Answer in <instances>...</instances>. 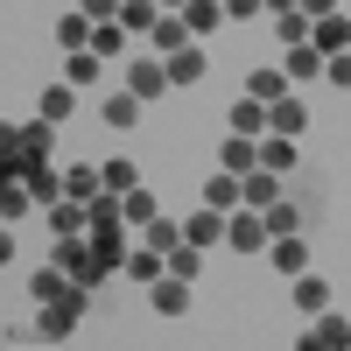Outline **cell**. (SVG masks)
Segmentation results:
<instances>
[{
  "label": "cell",
  "mask_w": 351,
  "mask_h": 351,
  "mask_svg": "<svg viewBox=\"0 0 351 351\" xmlns=\"http://www.w3.org/2000/svg\"><path fill=\"white\" fill-rule=\"evenodd\" d=\"M49 162V120H28V127H14L8 134V176L21 183L28 169H43Z\"/></svg>",
  "instance_id": "1"
},
{
  "label": "cell",
  "mask_w": 351,
  "mask_h": 351,
  "mask_svg": "<svg viewBox=\"0 0 351 351\" xmlns=\"http://www.w3.org/2000/svg\"><path fill=\"white\" fill-rule=\"evenodd\" d=\"M309 49L324 56V64H330V56H344V49H351V14L337 8V0H330L324 14H309Z\"/></svg>",
  "instance_id": "2"
},
{
  "label": "cell",
  "mask_w": 351,
  "mask_h": 351,
  "mask_svg": "<svg viewBox=\"0 0 351 351\" xmlns=\"http://www.w3.org/2000/svg\"><path fill=\"white\" fill-rule=\"evenodd\" d=\"M56 267H64L77 288H99V281H106L99 253H92V232H84V239H56Z\"/></svg>",
  "instance_id": "3"
},
{
  "label": "cell",
  "mask_w": 351,
  "mask_h": 351,
  "mask_svg": "<svg viewBox=\"0 0 351 351\" xmlns=\"http://www.w3.org/2000/svg\"><path fill=\"white\" fill-rule=\"evenodd\" d=\"M84 295H92V288H71V295L43 302V309H36V330H43V337H71V330L84 324Z\"/></svg>",
  "instance_id": "4"
},
{
  "label": "cell",
  "mask_w": 351,
  "mask_h": 351,
  "mask_svg": "<svg viewBox=\"0 0 351 351\" xmlns=\"http://www.w3.org/2000/svg\"><path fill=\"white\" fill-rule=\"evenodd\" d=\"M225 246L232 253H267V225H260V211H232L225 218Z\"/></svg>",
  "instance_id": "5"
},
{
  "label": "cell",
  "mask_w": 351,
  "mask_h": 351,
  "mask_svg": "<svg viewBox=\"0 0 351 351\" xmlns=\"http://www.w3.org/2000/svg\"><path fill=\"white\" fill-rule=\"evenodd\" d=\"M225 239V211H211V204H197V211L183 218V246H197V253H211Z\"/></svg>",
  "instance_id": "6"
},
{
  "label": "cell",
  "mask_w": 351,
  "mask_h": 351,
  "mask_svg": "<svg viewBox=\"0 0 351 351\" xmlns=\"http://www.w3.org/2000/svg\"><path fill=\"white\" fill-rule=\"evenodd\" d=\"M344 344H351V316H344V309H316L309 351H344Z\"/></svg>",
  "instance_id": "7"
},
{
  "label": "cell",
  "mask_w": 351,
  "mask_h": 351,
  "mask_svg": "<svg viewBox=\"0 0 351 351\" xmlns=\"http://www.w3.org/2000/svg\"><path fill=\"white\" fill-rule=\"evenodd\" d=\"M92 14H84V0L77 8H64V21H56V43H64V56H77V49H92Z\"/></svg>",
  "instance_id": "8"
},
{
  "label": "cell",
  "mask_w": 351,
  "mask_h": 351,
  "mask_svg": "<svg viewBox=\"0 0 351 351\" xmlns=\"http://www.w3.org/2000/svg\"><path fill=\"white\" fill-rule=\"evenodd\" d=\"M302 127H309V106H302V99H274V106H267V134H281V141H295Z\"/></svg>",
  "instance_id": "9"
},
{
  "label": "cell",
  "mask_w": 351,
  "mask_h": 351,
  "mask_svg": "<svg viewBox=\"0 0 351 351\" xmlns=\"http://www.w3.org/2000/svg\"><path fill=\"white\" fill-rule=\"evenodd\" d=\"M218 169H225V176H253V169H260V141H239V134H225V148H218Z\"/></svg>",
  "instance_id": "10"
},
{
  "label": "cell",
  "mask_w": 351,
  "mask_h": 351,
  "mask_svg": "<svg viewBox=\"0 0 351 351\" xmlns=\"http://www.w3.org/2000/svg\"><path fill=\"white\" fill-rule=\"evenodd\" d=\"M148 288H155V295H148V302H155V316H183V309H190V281H176V274H155Z\"/></svg>",
  "instance_id": "11"
},
{
  "label": "cell",
  "mask_w": 351,
  "mask_h": 351,
  "mask_svg": "<svg viewBox=\"0 0 351 351\" xmlns=\"http://www.w3.org/2000/svg\"><path fill=\"white\" fill-rule=\"evenodd\" d=\"M49 232H56V239H84V232H92V211H84V204H49Z\"/></svg>",
  "instance_id": "12"
},
{
  "label": "cell",
  "mask_w": 351,
  "mask_h": 351,
  "mask_svg": "<svg viewBox=\"0 0 351 351\" xmlns=\"http://www.w3.org/2000/svg\"><path fill=\"white\" fill-rule=\"evenodd\" d=\"M92 253H99V267H106V274H120L134 246H127V232H120V225H106V232H92Z\"/></svg>",
  "instance_id": "13"
},
{
  "label": "cell",
  "mask_w": 351,
  "mask_h": 351,
  "mask_svg": "<svg viewBox=\"0 0 351 351\" xmlns=\"http://www.w3.org/2000/svg\"><path fill=\"white\" fill-rule=\"evenodd\" d=\"M274 197H281V176H267V169H253V176H239V204H246V211H267Z\"/></svg>",
  "instance_id": "14"
},
{
  "label": "cell",
  "mask_w": 351,
  "mask_h": 351,
  "mask_svg": "<svg viewBox=\"0 0 351 351\" xmlns=\"http://www.w3.org/2000/svg\"><path fill=\"white\" fill-rule=\"evenodd\" d=\"M127 92H134L141 106L162 99V92H169V71H162V64H127Z\"/></svg>",
  "instance_id": "15"
},
{
  "label": "cell",
  "mask_w": 351,
  "mask_h": 351,
  "mask_svg": "<svg viewBox=\"0 0 351 351\" xmlns=\"http://www.w3.org/2000/svg\"><path fill=\"white\" fill-rule=\"evenodd\" d=\"M274 8H281V14H274V36H281V49H295V43H309V14L295 8V0H274Z\"/></svg>",
  "instance_id": "16"
},
{
  "label": "cell",
  "mask_w": 351,
  "mask_h": 351,
  "mask_svg": "<svg viewBox=\"0 0 351 351\" xmlns=\"http://www.w3.org/2000/svg\"><path fill=\"white\" fill-rule=\"evenodd\" d=\"M260 225H267V239H295V232H302V211H295L288 197H274L267 211H260Z\"/></svg>",
  "instance_id": "17"
},
{
  "label": "cell",
  "mask_w": 351,
  "mask_h": 351,
  "mask_svg": "<svg viewBox=\"0 0 351 351\" xmlns=\"http://www.w3.org/2000/svg\"><path fill=\"white\" fill-rule=\"evenodd\" d=\"M99 120H106V127H134V120H141V99L120 84V92H106V99H99Z\"/></svg>",
  "instance_id": "18"
},
{
  "label": "cell",
  "mask_w": 351,
  "mask_h": 351,
  "mask_svg": "<svg viewBox=\"0 0 351 351\" xmlns=\"http://www.w3.org/2000/svg\"><path fill=\"white\" fill-rule=\"evenodd\" d=\"M21 183H28V197H36V204H43V211H49V204H64V176H56L49 162H43V169H28V176H21Z\"/></svg>",
  "instance_id": "19"
},
{
  "label": "cell",
  "mask_w": 351,
  "mask_h": 351,
  "mask_svg": "<svg viewBox=\"0 0 351 351\" xmlns=\"http://www.w3.org/2000/svg\"><path fill=\"white\" fill-rule=\"evenodd\" d=\"M155 21H162L155 0H120V28L127 36H155Z\"/></svg>",
  "instance_id": "20"
},
{
  "label": "cell",
  "mask_w": 351,
  "mask_h": 351,
  "mask_svg": "<svg viewBox=\"0 0 351 351\" xmlns=\"http://www.w3.org/2000/svg\"><path fill=\"white\" fill-rule=\"evenodd\" d=\"M176 14H183V28H190V36H211V28L225 21V8H218V0H183Z\"/></svg>",
  "instance_id": "21"
},
{
  "label": "cell",
  "mask_w": 351,
  "mask_h": 351,
  "mask_svg": "<svg viewBox=\"0 0 351 351\" xmlns=\"http://www.w3.org/2000/svg\"><path fill=\"white\" fill-rule=\"evenodd\" d=\"M260 169H267V176H295V141L267 134V141H260Z\"/></svg>",
  "instance_id": "22"
},
{
  "label": "cell",
  "mask_w": 351,
  "mask_h": 351,
  "mask_svg": "<svg viewBox=\"0 0 351 351\" xmlns=\"http://www.w3.org/2000/svg\"><path fill=\"white\" fill-rule=\"evenodd\" d=\"M267 253H274V267H281L288 281H295V274L309 267V246H302V232H295V239H267Z\"/></svg>",
  "instance_id": "23"
},
{
  "label": "cell",
  "mask_w": 351,
  "mask_h": 351,
  "mask_svg": "<svg viewBox=\"0 0 351 351\" xmlns=\"http://www.w3.org/2000/svg\"><path fill=\"white\" fill-rule=\"evenodd\" d=\"M190 43H197V36L183 28V14H162V21H155V49H162V56H183Z\"/></svg>",
  "instance_id": "24"
},
{
  "label": "cell",
  "mask_w": 351,
  "mask_h": 351,
  "mask_svg": "<svg viewBox=\"0 0 351 351\" xmlns=\"http://www.w3.org/2000/svg\"><path fill=\"white\" fill-rule=\"evenodd\" d=\"M99 183H106V197H134V190H141V169L120 155V162H106V169H99Z\"/></svg>",
  "instance_id": "25"
},
{
  "label": "cell",
  "mask_w": 351,
  "mask_h": 351,
  "mask_svg": "<svg viewBox=\"0 0 351 351\" xmlns=\"http://www.w3.org/2000/svg\"><path fill=\"white\" fill-rule=\"evenodd\" d=\"M295 309H309V316H316V309H330V281L302 267V274H295Z\"/></svg>",
  "instance_id": "26"
},
{
  "label": "cell",
  "mask_w": 351,
  "mask_h": 351,
  "mask_svg": "<svg viewBox=\"0 0 351 351\" xmlns=\"http://www.w3.org/2000/svg\"><path fill=\"white\" fill-rule=\"evenodd\" d=\"M232 134H239V141H260V134H267V106L239 99V106H232Z\"/></svg>",
  "instance_id": "27"
},
{
  "label": "cell",
  "mask_w": 351,
  "mask_h": 351,
  "mask_svg": "<svg viewBox=\"0 0 351 351\" xmlns=\"http://www.w3.org/2000/svg\"><path fill=\"white\" fill-rule=\"evenodd\" d=\"M141 246H155L169 260V246H183V225H176V218H148V225H141Z\"/></svg>",
  "instance_id": "28"
},
{
  "label": "cell",
  "mask_w": 351,
  "mask_h": 351,
  "mask_svg": "<svg viewBox=\"0 0 351 351\" xmlns=\"http://www.w3.org/2000/svg\"><path fill=\"white\" fill-rule=\"evenodd\" d=\"M92 56H99V64L127 56V28H120V21H99V28H92Z\"/></svg>",
  "instance_id": "29"
},
{
  "label": "cell",
  "mask_w": 351,
  "mask_h": 351,
  "mask_svg": "<svg viewBox=\"0 0 351 351\" xmlns=\"http://www.w3.org/2000/svg\"><path fill=\"white\" fill-rule=\"evenodd\" d=\"M99 190H106V183H99V169H92V162H77V169L64 176V197H71V204H92Z\"/></svg>",
  "instance_id": "30"
},
{
  "label": "cell",
  "mask_w": 351,
  "mask_h": 351,
  "mask_svg": "<svg viewBox=\"0 0 351 351\" xmlns=\"http://www.w3.org/2000/svg\"><path fill=\"white\" fill-rule=\"evenodd\" d=\"M71 106H77V99H71V84H49V92L36 99V112H43L49 127H64V120H71Z\"/></svg>",
  "instance_id": "31"
},
{
  "label": "cell",
  "mask_w": 351,
  "mask_h": 351,
  "mask_svg": "<svg viewBox=\"0 0 351 351\" xmlns=\"http://www.w3.org/2000/svg\"><path fill=\"white\" fill-rule=\"evenodd\" d=\"M71 288H77V281H71L64 267H43L36 281H28V295H36V302H56V295H71Z\"/></svg>",
  "instance_id": "32"
},
{
  "label": "cell",
  "mask_w": 351,
  "mask_h": 351,
  "mask_svg": "<svg viewBox=\"0 0 351 351\" xmlns=\"http://www.w3.org/2000/svg\"><path fill=\"white\" fill-rule=\"evenodd\" d=\"M64 77H71V92H77V84H99V77H106V64H99L92 49H77V56H64Z\"/></svg>",
  "instance_id": "33"
},
{
  "label": "cell",
  "mask_w": 351,
  "mask_h": 351,
  "mask_svg": "<svg viewBox=\"0 0 351 351\" xmlns=\"http://www.w3.org/2000/svg\"><path fill=\"white\" fill-rule=\"evenodd\" d=\"M246 99H253V106H274V99H288V77H281V71H253Z\"/></svg>",
  "instance_id": "34"
},
{
  "label": "cell",
  "mask_w": 351,
  "mask_h": 351,
  "mask_svg": "<svg viewBox=\"0 0 351 351\" xmlns=\"http://www.w3.org/2000/svg\"><path fill=\"white\" fill-rule=\"evenodd\" d=\"M162 71H169V84H197V77H204V49L190 43L183 56H169V64H162Z\"/></svg>",
  "instance_id": "35"
},
{
  "label": "cell",
  "mask_w": 351,
  "mask_h": 351,
  "mask_svg": "<svg viewBox=\"0 0 351 351\" xmlns=\"http://www.w3.org/2000/svg\"><path fill=\"white\" fill-rule=\"evenodd\" d=\"M204 204H211V211H232V204H239V176H211V183H204Z\"/></svg>",
  "instance_id": "36"
},
{
  "label": "cell",
  "mask_w": 351,
  "mask_h": 351,
  "mask_svg": "<svg viewBox=\"0 0 351 351\" xmlns=\"http://www.w3.org/2000/svg\"><path fill=\"white\" fill-rule=\"evenodd\" d=\"M316 71H324V56H316L309 43H295V49H288V64H281V77H316Z\"/></svg>",
  "instance_id": "37"
},
{
  "label": "cell",
  "mask_w": 351,
  "mask_h": 351,
  "mask_svg": "<svg viewBox=\"0 0 351 351\" xmlns=\"http://www.w3.org/2000/svg\"><path fill=\"white\" fill-rule=\"evenodd\" d=\"M127 274H134V281H155V274H169V260H162L155 246H141V253H127Z\"/></svg>",
  "instance_id": "38"
},
{
  "label": "cell",
  "mask_w": 351,
  "mask_h": 351,
  "mask_svg": "<svg viewBox=\"0 0 351 351\" xmlns=\"http://www.w3.org/2000/svg\"><path fill=\"white\" fill-rule=\"evenodd\" d=\"M169 274H176V281H197V274H204V253H197V246H169Z\"/></svg>",
  "instance_id": "39"
},
{
  "label": "cell",
  "mask_w": 351,
  "mask_h": 351,
  "mask_svg": "<svg viewBox=\"0 0 351 351\" xmlns=\"http://www.w3.org/2000/svg\"><path fill=\"white\" fill-rule=\"evenodd\" d=\"M84 211H92V232H106V225H127V218H120V197H106V190H99L92 204H84Z\"/></svg>",
  "instance_id": "40"
},
{
  "label": "cell",
  "mask_w": 351,
  "mask_h": 351,
  "mask_svg": "<svg viewBox=\"0 0 351 351\" xmlns=\"http://www.w3.org/2000/svg\"><path fill=\"white\" fill-rule=\"evenodd\" d=\"M120 218H127V225H148V218H162V211H155L148 190H134V197H120Z\"/></svg>",
  "instance_id": "41"
},
{
  "label": "cell",
  "mask_w": 351,
  "mask_h": 351,
  "mask_svg": "<svg viewBox=\"0 0 351 351\" xmlns=\"http://www.w3.org/2000/svg\"><path fill=\"white\" fill-rule=\"evenodd\" d=\"M28 204H36V197H28V183H8V190H0V211H8V218H21Z\"/></svg>",
  "instance_id": "42"
},
{
  "label": "cell",
  "mask_w": 351,
  "mask_h": 351,
  "mask_svg": "<svg viewBox=\"0 0 351 351\" xmlns=\"http://www.w3.org/2000/svg\"><path fill=\"white\" fill-rule=\"evenodd\" d=\"M225 8V21H246V14H260V8H274V0H218Z\"/></svg>",
  "instance_id": "43"
},
{
  "label": "cell",
  "mask_w": 351,
  "mask_h": 351,
  "mask_svg": "<svg viewBox=\"0 0 351 351\" xmlns=\"http://www.w3.org/2000/svg\"><path fill=\"white\" fill-rule=\"evenodd\" d=\"M324 71H330V84H337V92H351V49H344V56H330Z\"/></svg>",
  "instance_id": "44"
}]
</instances>
